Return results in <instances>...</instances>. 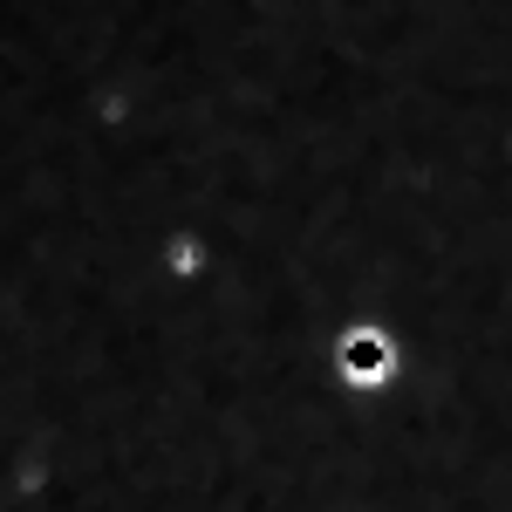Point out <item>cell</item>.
<instances>
[{
    "label": "cell",
    "instance_id": "1",
    "mask_svg": "<svg viewBox=\"0 0 512 512\" xmlns=\"http://www.w3.org/2000/svg\"><path fill=\"white\" fill-rule=\"evenodd\" d=\"M335 369H342V383H355V390H383V383L396 376L390 335H376V328H349V335L335 342Z\"/></svg>",
    "mask_w": 512,
    "mask_h": 512
}]
</instances>
